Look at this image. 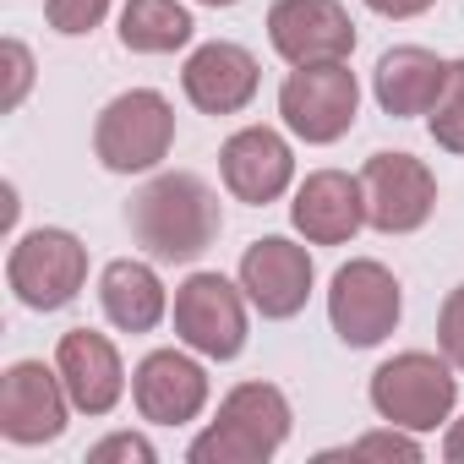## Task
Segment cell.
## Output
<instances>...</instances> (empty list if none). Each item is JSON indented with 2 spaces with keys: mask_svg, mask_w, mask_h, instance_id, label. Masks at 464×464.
I'll return each instance as SVG.
<instances>
[{
  "mask_svg": "<svg viewBox=\"0 0 464 464\" xmlns=\"http://www.w3.org/2000/svg\"><path fill=\"white\" fill-rule=\"evenodd\" d=\"M99 306H104V317H110L121 334H148V328L164 323L169 295H164V279L153 274V263L121 257V263H110L104 279H99Z\"/></svg>",
  "mask_w": 464,
  "mask_h": 464,
  "instance_id": "obj_19",
  "label": "cell"
},
{
  "mask_svg": "<svg viewBox=\"0 0 464 464\" xmlns=\"http://www.w3.org/2000/svg\"><path fill=\"white\" fill-rule=\"evenodd\" d=\"M180 88L202 115H236L257 99V61L241 44L213 39V44L191 50V61L180 72Z\"/></svg>",
  "mask_w": 464,
  "mask_h": 464,
  "instance_id": "obj_17",
  "label": "cell"
},
{
  "mask_svg": "<svg viewBox=\"0 0 464 464\" xmlns=\"http://www.w3.org/2000/svg\"><path fill=\"white\" fill-rule=\"evenodd\" d=\"M442 459H448V464H464V420L448 426V437H442Z\"/></svg>",
  "mask_w": 464,
  "mask_h": 464,
  "instance_id": "obj_28",
  "label": "cell"
},
{
  "mask_svg": "<svg viewBox=\"0 0 464 464\" xmlns=\"http://www.w3.org/2000/svg\"><path fill=\"white\" fill-rule=\"evenodd\" d=\"M175 334L208 361H236L246 350V290L224 274H191L175 290Z\"/></svg>",
  "mask_w": 464,
  "mask_h": 464,
  "instance_id": "obj_8",
  "label": "cell"
},
{
  "mask_svg": "<svg viewBox=\"0 0 464 464\" xmlns=\"http://www.w3.org/2000/svg\"><path fill=\"white\" fill-rule=\"evenodd\" d=\"M55 372L72 393V410L82 415H110L126 393V366H121V350L93 334V328H72L61 334V350H55Z\"/></svg>",
  "mask_w": 464,
  "mask_h": 464,
  "instance_id": "obj_15",
  "label": "cell"
},
{
  "mask_svg": "<svg viewBox=\"0 0 464 464\" xmlns=\"http://www.w3.org/2000/svg\"><path fill=\"white\" fill-rule=\"evenodd\" d=\"M126 224L148 257L159 263H197L224 229V208H218V191L191 175V169H169V175H153L131 208H126Z\"/></svg>",
  "mask_w": 464,
  "mask_h": 464,
  "instance_id": "obj_1",
  "label": "cell"
},
{
  "mask_svg": "<svg viewBox=\"0 0 464 464\" xmlns=\"http://www.w3.org/2000/svg\"><path fill=\"white\" fill-rule=\"evenodd\" d=\"M290 218H295V229H301L312 246H344L355 229L366 224L361 175H344V169L306 175L301 191H295V202H290Z\"/></svg>",
  "mask_w": 464,
  "mask_h": 464,
  "instance_id": "obj_16",
  "label": "cell"
},
{
  "mask_svg": "<svg viewBox=\"0 0 464 464\" xmlns=\"http://www.w3.org/2000/svg\"><path fill=\"white\" fill-rule=\"evenodd\" d=\"M268 39L290 66H328V61H350L355 23L339 0H274Z\"/></svg>",
  "mask_w": 464,
  "mask_h": 464,
  "instance_id": "obj_11",
  "label": "cell"
},
{
  "mask_svg": "<svg viewBox=\"0 0 464 464\" xmlns=\"http://www.w3.org/2000/svg\"><path fill=\"white\" fill-rule=\"evenodd\" d=\"M459 399V377L448 355H426V350H404L393 361H382L372 372V410L388 426L404 431H431L453 415Z\"/></svg>",
  "mask_w": 464,
  "mask_h": 464,
  "instance_id": "obj_3",
  "label": "cell"
},
{
  "mask_svg": "<svg viewBox=\"0 0 464 464\" xmlns=\"http://www.w3.org/2000/svg\"><path fill=\"white\" fill-rule=\"evenodd\" d=\"M88 464H153V442L137 431H115L88 448Z\"/></svg>",
  "mask_w": 464,
  "mask_h": 464,
  "instance_id": "obj_26",
  "label": "cell"
},
{
  "mask_svg": "<svg viewBox=\"0 0 464 464\" xmlns=\"http://www.w3.org/2000/svg\"><path fill=\"white\" fill-rule=\"evenodd\" d=\"M290 437V399L274 382H241L229 388L208 431L186 448L191 464H263Z\"/></svg>",
  "mask_w": 464,
  "mask_h": 464,
  "instance_id": "obj_2",
  "label": "cell"
},
{
  "mask_svg": "<svg viewBox=\"0 0 464 464\" xmlns=\"http://www.w3.org/2000/svg\"><path fill=\"white\" fill-rule=\"evenodd\" d=\"M131 399H137L142 420H153V426H186L208 404V372L191 355H180V350H153L131 372Z\"/></svg>",
  "mask_w": 464,
  "mask_h": 464,
  "instance_id": "obj_14",
  "label": "cell"
},
{
  "mask_svg": "<svg viewBox=\"0 0 464 464\" xmlns=\"http://www.w3.org/2000/svg\"><path fill=\"white\" fill-rule=\"evenodd\" d=\"M355 110H361V82L344 61H328V66H295L279 88V115L285 126L301 137V142H339L350 126H355Z\"/></svg>",
  "mask_w": 464,
  "mask_h": 464,
  "instance_id": "obj_6",
  "label": "cell"
},
{
  "mask_svg": "<svg viewBox=\"0 0 464 464\" xmlns=\"http://www.w3.org/2000/svg\"><path fill=\"white\" fill-rule=\"evenodd\" d=\"M437 344H442V355L453 361V372H464V285L448 290V301H442V312H437Z\"/></svg>",
  "mask_w": 464,
  "mask_h": 464,
  "instance_id": "obj_25",
  "label": "cell"
},
{
  "mask_svg": "<svg viewBox=\"0 0 464 464\" xmlns=\"http://www.w3.org/2000/svg\"><path fill=\"white\" fill-rule=\"evenodd\" d=\"M191 12L180 0H126L121 6V44L137 55H175L191 44Z\"/></svg>",
  "mask_w": 464,
  "mask_h": 464,
  "instance_id": "obj_20",
  "label": "cell"
},
{
  "mask_svg": "<svg viewBox=\"0 0 464 464\" xmlns=\"http://www.w3.org/2000/svg\"><path fill=\"white\" fill-rule=\"evenodd\" d=\"M404 317V290L399 279L372 263V257H355L334 274V290H328V323L334 334L350 344V350H372L382 344Z\"/></svg>",
  "mask_w": 464,
  "mask_h": 464,
  "instance_id": "obj_7",
  "label": "cell"
},
{
  "mask_svg": "<svg viewBox=\"0 0 464 464\" xmlns=\"http://www.w3.org/2000/svg\"><path fill=\"white\" fill-rule=\"evenodd\" d=\"M6 285L34 312H61L88 285V246L72 229H28L6 257Z\"/></svg>",
  "mask_w": 464,
  "mask_h": 464,
  "instance_id": "obj_5",
  "label": "cell"
},
{
  "mask_svg": "<svg viewBox=\"0 0 464 464\" xmlns=\"http://www.w3.org/2000/svg\"><path fill=\"white\" fill-rule=\"evenodd\" d=\"M0 72H6V88H0V110H17L34 88V55L23 39H6L0 44Z\"/></svg>",
  "mask_w": 464,
  "mask_h": 464,
  "instance_id": "obj_23",
  "label": "cell"
},
{
  "mask_svg": "<svg viewBox=\"0 0 464 464\" xmlns=\"http://www.w3.org/2000/svg\"><path fill=\"white\" fill-rule=\"evenodd\" d=\"M241 290L263 317H274V323L295 317L312 295V252L285 241V236L252 241L246 257H241Z\"/></svg>",
  "mask_w": 464,
  "mask_h": 464,
  "instance_id": "obj_13",
  "label": "cell"
},
{
  "mask_svg": "<svg viewBox=\"0 0 464 464\" xmlns=\"http://www.w3.org/2000/svg\"><path fill=\"white\" fill-rule=\"evenodd\" d=\"M366 191V224L382 236H410L437 208V180L415 153H372L361 169Z\"/></svg>",
  "mask_w": 464,
  "mask_h": 464,
  "instance_id": "obj_9",
  "label": "cell"
},
{
  "mask_svg": "<svg viewBox=\"0 0 464 464\" xmlns=\"http://www.w3.org/2000/svg\"><path fill=\"white\" fill-rule=\"evenodd\" d=\"M323 459H404V464H415L420 459V442L404 437V426H388V431H372V437H361L350 448H334Z\"/></svg>",
  "mask_w": 464,
  "mask_h": 464,
  "instance_id": "obj_22",
  "label": "cell"
},
{
  "mask_svg": "<svg viewBox=\"0 0 464 464\" xmlns=\"http://www.w3.org/2000/svg\"><path fill=\"white\" fill-rule=\"evenodd\" d=\"M218 175H224V186H229L236 202L268 208V202H279L290 191L295 153H290V142L274 126H246V131H236L218 148Z\"/></svg>",
  "mask_w": 464,
  "mask_h": 464,
  "instance_id": "obj_12",
  "label": "cell"
},
{
  "mask_svg": "<svg viewBox=\"0 0 464 464\" xmlns=\"http://www.w3.org/2000/svg\"><path fill=\"white\" fill-rule=\"evenodd\" d=\"M169 142H175V110L153 88H131V93H121L99 110L93 153L115 175H142V169L164 164Z\"/></svg>",
  "mask_w": 464,
  "mask_h": 464,
  "instance_id": "obj_4",
  "label": "cell"
},
{
  "mask_svg": "<svg viewBox=\"0 0 464 464\" xmlns=\"http://www.w3.org/2000/svg\"><path fill=\"white\" fill-rule=\"evenodd\" d=\"M44 17L55 34H93L110 17V0H50Z\"/></svg>",
  "mask_w": 464,
  "mask_h": 464,
  "instance_id": "obj_24",
  "label": "cell"
},
{
  "mask_svg": "<svg viewBox=\"0 0 464 464\" xmlns=\"http://www.w3.org/2000/svg\"><path fill=\"white\" fill-rule=\"evenodd\" d=\"M442 82H448V61L431 55V50H420V44H393V50L377 61V72H372L377 104H382L393 121H404V115H431Z\"/></svg>",
  "mask_w": 464,
  "mask_h": 464,
  "instance_id": "obj_18",
  "label": "cell"
},
{
  "mask_svg": "<svg viewBox=\"0 0 464 464\" xmlns=\"http://www.w3.org/2000/svg\"><path fill=\"white\" fill-rule=\"evenodd\" d=\"M426 126H431L437 148L464 153V61H448V82H442V93H437V104H431V115H426Z\"/></svg>",
  "mask_w": 464,
  "mask_h": 464,
  "instance_id": "obj_21",
  "label": "cell"
},
{
  "mask_svg": "<svg viewBox=\"0 0 464 464\" xmlns=\"http://www.w3.org/2000/svg\"><path fill=\"white\" fill-rule=\"evenodd\" d=\"M202 6H236V0H202Z\"/></svg>",
  "mask_w": 464,
  "mask_h": 464,
  "instance_id": "obj_29",
  "label": "cell"
},
{
  "mask_svg": "<svg viewBox=\"0 0 464 464\" xmlns=\"http://www.w3.org/2000/svg\"><path fill=\"white\" fill-rule=\"evenodd\" d=\"M66 410L72 393L61 382V372H50L44 361H17L0 377V437L17 448H39L55 442L66 431Z\"/></svg>",
  "mask_w": 464,
  "mask_h": 464,
  "instance_id": "obj_10",
  "label": "cell"
},
{
  "mask_svg": "<svg viewBox=\"0 0 464 464\" xmlns=\"http://www.w3.org/2000/svg\"><path fill=\"white\" fill-rule=\"evenodd\" d=\"M366 6H372L377 17H399V23H404V17H420V12H431L437 0H366Z\"/></svg>",
  "mask_w": 464,
  "mask_h": 464,
  "instance_id": "obj_27",
  "label": "cell"
}]
</instances>
